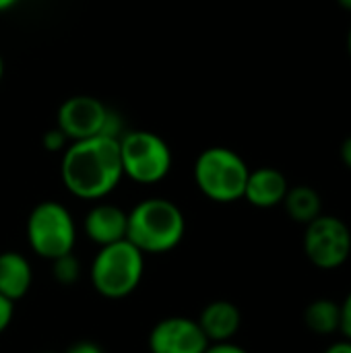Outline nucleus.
Segmentation results:
<instances>
[{
	"label": "nucleus",
	"mask_w": 351,
	"mask_h": 353,
	"mask_svg": "<svg viewBox=\"0 0 351 353\" xmlns=\"http://www.w3.org/2000/svg\"><path fill=\"white\" fill-rule=\"evenodd\" d=\"M60 178L64 188L83 201H101L124 178L118 137L72 141L62 151Z\"/></svg>",
	"instance_id": "nucleus-1"
},
{
	"label": "nucleus",
	"mask_w": 351,
	"mask_h": 353,
	"mask_svg": "<svg viewBox=\"0 0 351 353\" xmlns=\"http://www.w3.org/2000/svg\"><path fill=\"white\" fill-rule=\"evenodd\" d=\"M184 213L168 199H145L128 211L126 240L143 254H166L184 240Z\"/></svg>",
	"instance_id": "nucleus-2"
},
{
	"label": "nucleus",
	"mask_w": 351,
	"mask_h": 353,
	"mask_svg": "<svg viewBox=\"0 0 351 353\" xmlns=\"http://www.w3.org/2000/svg\"><path fill=\"white\" fill-rule=\"evenodd\" d=\"M143 273L145 254L128 240H120L97 250L89 269V279L99 296L122 300L139 288Z\"/></svg>",
	"instance_id": "nucleus-3"
},
{
	"label": "nucleus",
	"mask_w": 351,
	"mask_h": 353,
	"mask_svg": "<svg viewBox=\"0 0 351 353\" xmlns=\"http://www.w3.org/2000/svg\"><path fill=\"white\" fill-rule=\"evenodd\" d=\"M250 168L240 153L228 147H209L199 153L192 165L197 188L213 203H236L244 199Z\"/></svg>",
	"instance_id": "nucleus-4"
},
{
	"label": "nucleus",
	"mask_w": 351,
	"mask_h": 353,
	"mask_svg": "<svg viewBox=\"0 0 351 353\" xmlns=\"http://www.w3.org/2000/svg\"><path fill=\"white\" fill-rule=\"evenodd\" d=\"M124 178L137 184H157L172 172L174 155L170 145L151 130H128L118 137Z\"/></svg>",
	"instance_id": "nucleus-5"
},
{
	"label": "nucleus",
	"mask_w": 351,
	"mask_h": 353,
	"mask_svg": "<svg viewBox=\"0 0 351 353\" xmlns=\"http://www.w3.org/2000/svg\"><path fill=\"white\" fill-rule=\"evenodd\" d=\"M25 234L29 248L46 261L70 254L77 244L74 219L58 201L37 203L27 217Z\"/></svg>",
	"instance_id": "nucleus-6"
},
{
	"label": "nucleus",
	"mask_w": 351,
	"mask_h": 353,
	"mask_svg": "<svg viewBox=\"0 0 351 353\" xmlns=\"http://www.w3.org/2000/svg\"><path fill=\"white\" fill-rule=\"evenodd\" d=\"M56 126L68 143L93 137H120L118 116L93 95H72L64 99L56 114Z\"/></svg>",
	"instance_id": "nucleus-7"
},
{
	"label": "nucleus",
	"mask_w": 351,
	"mask_h": 353,
	"mask_svg": "<svg viewBox=\"0 0 351 353\" xmlns=\"http://www.w3.org/2000/svg\"><path fill=\"white\" fill-rule=\"evenodd\" d=\"M302 246L306 259L317 269L335 271L351 256V230L343 219L323 213L306 223Z\"/></svg>",
	"instance_id": "nucleus-8"
},
{
	"label": "nucleus",
	"mask_w": 351,
	"mask_h": 353,
	"mask_svg": "<svg viewBox=\"0 0 351 353\" xmlns=\"http://www.w3.org/2000/svg\"><path fill=\"white\" fill-rule=\"evenodd\" d=\"M207 345L199 323L186 316L163 319L149 333L151 353H205Z\"/></svg>",
	"instance_id": "nucleus-9"
},
{
	"label": "nucleus",
	"mask_w": 351,
	"mask_h": 353,
	"mask_svg": "<svg viewBox=\"0 0 351 353\" xmlns=\"http://www.w3.org/2000/svg\"><path fill=\"white\" fill-rule=\"evenodd\" d=\"M85 234L87 238L101 246L126 240V225H128V213L116 205L110 203H97L91 207L85 215Z\"/></svg>",
	"instance_id": "nucleus-10"
},
{
	"label": "nucleus",
	"mask_w": 351,
	"mask_h": 353,
	"mask_svg": "<svg viewBox=\"0 0 351 353\" xmlns=\"http://www.w3.org/2000/svg\"><path fill=\"white\" fill-rule=\"evenodd\" d=\"M288 190L290 184L283 172L265 165V168L250 170L244 188V199L257 209H273L283 203Z\"/></svg>",
	"instance_id": "nucleus-11"
},
{
	"label": "nucleus",
	"mask_w": 351,
	"mask_h": 353,
	"mask_svg": "<svg viewBox=\"0 0 351 353\" xmlns=\"http://www.w3.org/2000/svg\"><path fill=\"white\" fill-rule=\"evenodd\" d=\"M197 323L209 343L232 341L242 327V312L234 302L215 300L203 308Z\"/></svg>",
	"instance_id": "nucleus-12"
},
{
	"label": "nucleus",
	"mask_w": 351,
	"mask_h": 353,
	"mask_svg": "<svg viewBox=\"0 0 351 353\" xmlns=\"http://www.w3.org/2000/svg\"><path fill=\"white\" fill-rule=\"evenodd\" d=\"M33 285V269L29 261L14 250L0 252V296L17 302L29 294Z\"/></svg>",
	"instance_id": "nucleus-13"
},
{
	"label": "nucleus",
	"mask_w": 351,
	"mask_h": 353,
	"mask_svg": "<svg viewBox=\"0 0 351 353\" xmlns=\"http://www.w3.org/2000/svg\"><path fill=\"white\" fill-rule=\"evenodd\" d=\"M283 209L285 213L296 221V223H310L314 221L319 215H323V199L321 194L306 184L300 186H292L283 199Z\"/></svg>",
	"instance_id": "nucleus-14"
},
{
	"label": "nucleus",
	"mask_w": 351,
	"mask_h": 353,
	"mask_svg": "<svg viewBox=\"0 0 351 353\" xmlns=\"http://www.w3.org/2000/svg\"><path fill=\"white\" fill-rule=\"evenodd\" d=\"M304 323L314 335H333L341 325V306L335 300L319 298L310 302L304 310Z\"/></svg>",
	"instance_id": "nucleus-15"
},
{
	"label": "nucleus",
	"mask_w": 351,
	"mask_h": 353,
	"mask_svg": "<svg viewBox=\"0 0 351 353\" xmlns=\"http://www.w3.org/2000/svg\"><path fill=\"white\" fill-rule=\"evenodd\" d=\"M52 269H54V279L60 285H72L81 277V263H79V259L72 252L54 259L52 261Z\"/></svg>",
	"instance_id": "nucleus-16"
},
{
	"label": "nucleus",
	"mask_w": 351,
	"mask_h": 353,
	"mask_svg": "<svg viewBox=\"0 0 351 353\" xmlns=\"http://www.w3.org/2000/svg\"><path fill=\"white\" fill-rule=\"evenodd\" d=\"M43 147L48 151H64L68 147V139L64 137V132L58 126H54L52 130H48L43 134Z\"/></svg>",
	"instance_id": "nucleus-17"
},
{
	"label": "nucleus",
	"mask_w": 351,
	"mask_h": 353,
	"mask_svg": "<svg viewBox=\"0 0 351 353\" xmlns=\"http://www.w3.org/2000/svg\"><path fill=\"white\" fill-rule=\"evenodd\" d=\"M341 306V325H339V333L343 335V339L351 341V292L345 296V300L339 304Z\"/></svg>",
	"instance_id": "nucleus-18"
},
{
	"label": "nucleus",
	"mask_w": 351,
	"mask_h": 353,
	"mask_svg": "<svg viewBox=\"0 0 351 353\" xmlns=\"http://www.w3.org/2000/svg\"><path fill=\"white\" fill-rule=\"evenodd\" d=\"M12 316H14V302L0 296V335L8 329V325L12 323Z\"/></svg>",
	"instance_id": "nucleus-19"
},
{
	"label": "nucleus",
	"mask_w": 351,
	"mask_h": 353,
	"mask_svg": "<svg viewBox=\"0 0 351 353\" xmlns=\"http://www.w3.org/2000/svg\"><path fill=\"white\" fill-rule=\"evenodd\" d=\"M205 353H248L244 347L236 345L234 341H221V343H209Z\"/></svg>",
	"instance_id": "nucleus-20"
},
{
	"label": "nucleus",
	"mask_w": 351,
	"mask_h": 353,
	"mask_svg": "<svg viewBox=\"0 0 351 353\" xmlns=\"http://www.w3.org/2000/svg\"><path fill=\"white\" fill-rule=\"evenodd\" d=\"M64 353H103V350L93 341H77Z\"/></svg>",
	"instance_id": "nucleus-21"
},
{
	"label": "nucleus",
	"mask_w": 351,
	"mask_h": 353,
	"mask_svg": "<svg viewBox=\"0 0 351 353\" xmlns=\"http://www.w3.org/2000/svg\"><path fill=\"white\" fill-rule=\"evenodd\" d=\"M339 157H341V161H343V165L351 170V134L341 143V147H339Z\"/></svg>",
	"instance_id": "nucleus-22"
},
{
	"label": "nucleus",
	"mask_w": 351,
	"mask_h": 353,
	"mask_svg": "<svg viewBox=\"0 0 351 353\" xmlns=\"http://www.w3.org/2000/svg\"><path fill=\"white\" fill-rule=\"evenodd\" d=\"M323 353H351V341L350 339L335 341V343H331Z\"/></svg>",
	"instance_id": "nucleus-23"
},
{
	"label": "nucleus",
	"mask_w": 351,
	"mask_h": 353,
	"mask_svg": "<svg viewBox=\"0 0 351 353\" xmlns=\"http://www.w3.org/2000/svg\"><path fill=\"white\" fill-rule=\"evenodd\" d=\"M17 2H19V0H0V12H4V10H8V8H12Z\"/></svg>",
	"instance_id": "nucleus-24"
},
{
	"label": "nucleus",
	"mask_w": 351,
	"mask_h": 353,
	"mask_svg": "<svg viewBox=\"0 0 351 353\" xmlns=\"http://www.w3.org/2000/svg\"><path fill=\"white\" fill-rule=\"evenodd\" d=\"M337 4L343 8V10H348V12H351V0H337Z\"/></svg>",
	"instance_id": "nucleus-25"
},
{
	"label": "nucleus",
	"mask_w": 351,
	"mask_h": 353,
	"mask_svg": "<svg viewBox=\"0 0 351 353\" xmlns=\"http://www.w3.org/2000/svg\"><path fill=\"white\" fill-rule=\"evenodd\" d=\"M2 77H4V58L0 54V81H2Z\"/></svg>",
	"instance_id": "nucleus-26"
},
{
	"label": "nucleus",
	"mask_w": 351,
	"mask_h": 353,
	"mask_svg": "<svg viewBox=\"0 0 351 353\" xmlns=\"http://www.w3.org/2000/svg\"><path fill=\"white\" fill-rule=\"evenodd\" d=\"M348 54H350V58H351V27H350V31H348Z\"/></svg>",
	"instance_id": "nucleus-27"
},
{
	"label": "nucleus",
	"mask_w": 351,
	"mask_h": 353,
	"mask_svg": "<svg viewBox=\"0 0 351 353\" xmlns=\"http://www.w3.org/2000/svg\"><path fill=\"white\" fill-rule=\"evenodd\" d=\"M39 353H58V352H39Z\"/></svg>",
	"instance_id": "nucleus-28"
}]
</instances>
